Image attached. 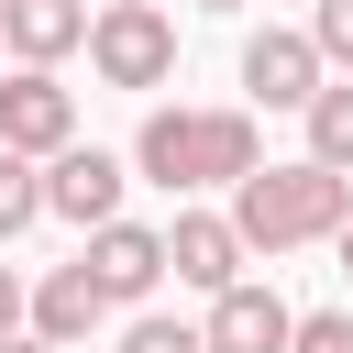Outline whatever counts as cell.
<instances>
[{
	"mask_svg": "<svg viewBox=\"0 0 353 353\" xmlns=\"http://www.w3.org/2000/svg\"><path fill=\"white\" fill-rule=\"evenodd\" d=\"M254 165H265L254 110H143V132H132V176H154L165 199H188V188H243Z\"/></svg>",
	"mask_w": 353,
	"mask_h": 353,
	"instance_id": "obj_1",
	"label": "cell"
},
{
	"mask_svg": "<svg viewBox=\"0 0 353 353\" xmlns=\"http://www.w3.org/2000/svg\"><path fill=\"white\" fill-rule=\"evenodd\" d=\"M353 221V176H331V165H254L243 188H232V232H243V254H298V243H331Z\"/></svg>",
	"mask_w": 353,
	"mask_h": 353,
	"instance_id": "obj_2",
	"label": "cell"
},
{
	"mask_svg": "<svg viewBox=\"0 0 353 353\" xmlns=\"http://www.w3.org/2000/svg\"><path fill=\"white\" fill-rule=\"evenodd\" d=\"M88 66H99V88H165L176 77V11L165 0H99L88 11Z\"/></svg>",
	"mask_w": 353,
	"mask_h": 353,
	"instance_id": "obj_3",
	"label": "cell"
},
{
	"mask_svg": "<svg viewBox=\"0 0 353 353\" xmlns=\"http://www.w3.org/2000/svg\"><path fill=\"white\" fill-rule=\"evenodd\" d=\"M66 143H77V88L44 77V66H11V77H0V154L55 165Z\"/></svg>",
	"mask_w": 353,
	"mask_h": 353,
	"instance_id": "obj_4",
	"label": "cell"
},
{
	"mask_svg": "<svg viewBox=\"0 0 353 353\" xmlns=\"http://www.w3.org/2000/svg\"><path fill=\"white\" fill-rule=\"evenodd\" d=\"M243 88H254V110H309L331 88V66H320V44L298 22H254L243 33Z\"/></svg>",
	"mask_w": 353,
	"mask_h": 353,
	"instance_id": "obj_5",
	"label": "cell"
},
{
	"mask_svg": "<svg viewBox=\"0 0 353 353\" xmlns=\"http://www.w3.org/2000/svg\"><path fill=\"white\" fill-rule=\"evenodd\" d=\"M121 188H132V165H121V154H99V143H66V154L44 165V221L110 232V221H121Z\"/></svg>",
	"mask_w": 353,
	"mask_h": 353,
	"instance_id": "obj_6",
	"label": "cell"
},
{
	"mask_svg": "<svg viewBox=\"0 0 353 353\" xmlns=\"http://www.w3.org/2000/svg\"><path fill=\"white\" fill-rule=\"evenodd\" d=\"M77 265H88V287H99L110 309H143V298L165 287V232H154V221H110V232H88Z\"/></svg>",
	"mask_w": 353,
	"mask_h": 353,
	"instance_id": "obj_7",
	"label": "cell"
},
{
	"mask_svg": "<svg viewBox=\"0 0 353 353\" xmlns=\"http://www.w3.org/2000/svg\"><path fill=\"white\" fill-rule=\"evenodd\" d=\"M165 276L199 287V298L243 287V232H232V210H176V221H165Z\"/></svg>",
	"mask_w": 353,
	"mask_h": 353,
	"instance_id": "obj_8",
	"label": "cell"
},
{
	"mask_svg": "<svg viewBox=\"0 0 353 353\" xmlns=\"http://www.w3.org/2000/svg\"><path fill=\"white\" fill-rule=\"evenodd\" d=\"M199 342H210V353H287V342H298V309H287L265 276H243V287H221V298H210Z\"/></svg>",
	"mask_w": 353,
	"mask_h": 353,
	"instance_id": "obj_9",
	"label": "cell"
},
{
	"mask_svg": "<svg viewBox=\"0 0 353 353\" xmlns=\"http://www.w3.org/2000/svg\"><path fill=\"white\" fill-rule=\"evenodd\" d=\"M77 44H88V0H0V55L11 66H44L55 77Z\"/></svg>",
	"mask_w": 353,
	"mask_h": 353,
	"instance_id": "obj_10",
	"label": "cell"
},
{
	"mask_svg": "<svg viewBox=\"0 0 353 353\" xmlns=\"http://www.w3.org/2000/svg\"><path fill=\"white\" fill-rule=\"evenodd\" d=\"M99 320H110V298L88 287V265H55V276L33 287V320H22V331H33V342H55V353H77Z\"/></svg>",
	"mask_w": 353,
	"mask_h": 353,
	"instance_id": "obj_11",
	"label": "cell"
},
{
	"mask_svg": "<svg viewBox=\"0 0 353 353\" xmlns=\"http://www.w3.org/2000/svg\"><path fill=\"white\" fill-rule=\"evenodd\" d=\"M298 121H309V165L353 176V77H331V88H320V99H309Z\"/></svg>",
	"mask_w": 353,
	"mask_h": 353,
	"instance_id": "obj_12",
	"label": "cell"
},
{
	"mask_svg": "<svg viewBox=\"0 0 353 353\" xmlns=\"http://www.w3.org/2000/svg\"><path fill=\"white\" fill-rule=\"evenodd\" d=\"M44 221V165H22V154H0V243H22Z\"/></svg>",
	"mask_w": 353,
	"mask_h": 353,
	"instance_id": "obj_13",
	"label": "cell"
},
{
	"mask_svg": "<svg viewBox=\"0 0 353 353\" xmlns=\"http://www.w3.org/2000/svg\"><path fill=\"white\" fill-rule=\"evenodd\" d=\"M121 353H210V342H199V320H165V309H132Z\"/></svg>",
	"mask_w": 353,
	"mask_h": 353,
	"instance_id": "obj_14",
	"label": "cell"
},
{
	"mask_svg": "<svg viewBox=\"0 0 353 353\" xmlns=\"http://www.w3.org/2000/svg\"><path fill=\"white\" fill-rule=\"evenodd\" d=\"M298 33L320 44V66H342V77H353V0H320V11L298 22Z\"/></svg>",
	"mask_w": 353,
	"mask_h": 353,
	"instance_id": "obj_15",
	"label": "cell"
},
{
	"mask_svg": "<svg viewBox=\"0 0 353 353\" xmlns=\"http://www.w3.org/2000/svg\"><path fill=\"white\" fill-rule=\"evenodd\" d=\"M287 353H353V309H298V342Z\"/></svg>",
	"mask_w": 353,
	"mask_h": 353,
	"instance_id": "obj_16",
	"label": "cell"
},
{
	"mask_svg": "<svg viewBox=\"0 0 353 353\" xmlns=\"http://www.w3.org/2000/svg\"><path fill=\"white\" fill-rule=\"evenodd\" d=\"M22 320H33V287H22L11 265H0V342H22Z\"/></svg>",
	"mask_w": 353,
	"mask_h": 353,
	"instance_id": "obj_17",
	"label": "cell"
},
{
	"mask_svg": "<svg viewBox=\"0 0 353 353\" xmlns=\"http://www.w3.org/2000/svg\"><path fill=\"white\" fill-rule=\"evenodd\" d=\"M0 353H55V342H33V331H22V342H0Z\"/></svg>",
	"mask_w": 353,
	"mask_h": 353,
	"instance_id": "obj_18",
	"label": "cell"
},
{
	"mask_svg": "<svg viewBox=\"0 0 353 353\" xmlns=\"http://www.w3.org/2000/svg\"><path fill=\"white\" fill-rule=\"evenodd\" d=\"M331 243H342V276H353V221H342V232H331Z\"/></svg>",
	"mask_w": 353,
	"mask_h": 353,
	"instance_id": "obj_19",
	"label": "cell"
},
{
	"mask_svg": "<svg viewBox=\"0 0 353 353\" xmlns=\"http://www.w3.org/2000/svg\"><path fill=\"white\" fill-rule=\"evenodd\" d=\"M199 11H243V0H199Z\"/></svg>",
	"mask_w": 353,
	"mask_h": 353,
	"instance_id": "obj_20",
	"label": "cell"
},
{
	"mask_svg": "<svg viewBox=\"0 0 353 353\" xmlns=\"http://www.w3.org/2000/svg\"><path fill=\"white\" fill-rule=\"evenodd\" d=\"M0 77H11V55H0Z\"/></svg>",
	"mask_w": 353,
	"mask_h": 353,
	"instance_id": "obj_21",
	"label": "cell"
}]
</instances>
